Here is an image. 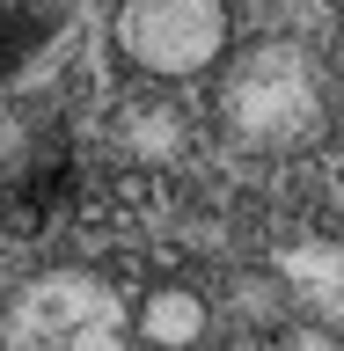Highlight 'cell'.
Here are the masks:
<instances>
[{
    "mask_svg": "<svg viewBox=\"0 0 344 351\" xmlns=\"http://www.w3.org/2000/svg\"><path fill=\"white\" fill-rule=\"evenodd\" d=\"M110 44L154 88H183L220 73V59L235 51V8L227 0H117Z\"/></svg>",
    "mask_w": 344,
    "mask_h": 351,
    "instance_id": "2",
    "label": "cell"
},
{
    "mask_svg": "<svg viewBox=\"0 0 344 351\" xmlns=\"http://www.w3.org/2000/svg\"><path fill=\"white\" fill-rule=\"evenodd\" d=\"M125 139H132V154L169 161V154L183 147V117H176L169 103H132V110H125Z\"/></svg>",
    "mask_w": 344,
    "mask_h": 351,
    "instance_id": "5",
    "label": "cell"
},
{
    "mask_svg": "<svg viewBox=\"0 0 344 351\" xmlns=\"http://www.w3.org/2000/svg\"><path fill=\"white\" fill-rule=\"evenodd\" d=\"M220 125L249 154H301L330 132V81L301 37H264L220 59Z\"/></svg>",
    "mask_w": 344,
    "mask_h": 351,
    "instance_id": "1",
    "label": "cell"
},
{
    "mask_svg": "<svg viewBox=\"0 0 344 351\" xmlns=\"http://www.w3.org/2000/svg\"><path fill=\"white\" fill-rule=\"evenodd\" d=\"M0 337L8 344H44V351L117 344L125 337V307H117L110 278H95L81 263H59V271H37L30 285H15V300L0 315Z\"/></svg>",
    "mask_w": 344,
    "mask_h": 351,
    "instance_id": "3",
    "label": "cell"
},
{
    "mask_svg": "<svg viewBox=\"0 0 344 351\" xmlns=\"http://www.w3.org/2000/svg\"><path fill=\"white\" fill-rule=\"evenodd\" d=\"M205 329H213V307H205L198 285H154L147 300L132 307V337L139 344H161V351L205 344Z\"/></svg>",
    "mask_w": 344,
    "mask_h": 351,
    "instance_id": "4",
    "label": "cell"
},
{
    "mask_svg": "<svg viewBox=\"0 0 344 351\" xmlns=\"http://www.w3.org/2000/svg\"><path fill=\"white\" fill-rule=\"evenodd\" d=\"M330 66H337V81H344V29H337V59H330Z\"/></svg>",
    "mask_w": 344,
    "mask_h": 351,
    "instance_id": "7",
    "label": "cell"
},
{
    "mask_svg": "<svg viewBox=\"0 0 344 351\" xmlns=\"http://www.w3.org/2000/svg\"><path fill=\"white\" fill-rule=\"evenodd\" d=\"M44 15H37V0H0V66L22 59V44H37Z\"/></svg>",
    "mask_w": 344,
    "mask_h": 351,
    "instance_id": "6",
    "label": "cell"
}]
</instances>
